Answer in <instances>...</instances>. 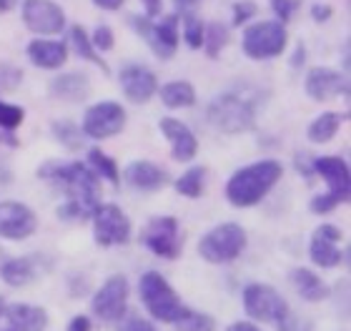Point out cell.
Wrapping results in <instances>:
<instances>
[{"mask_svg":"<svg viewBox=\"0 0 351 331\" xmlns=\"http://www.w3.org/2000/svg\"><path fill=\"white\" fill-rule=\"evenodd\" d=\"M38 176L51 181L53 186H58L60 191L66 193L68 201H73L75 206L81 208L83 214L93 216V211L101 206L98 201V176L88 169L86 163H45L38 169Z\"/></svg>","mask_w":351,"mask_h":331,"instance_id":"6da1fadb","label":"cell"},{"mask_svg":"<svg viewBox=\"0 0 351 331\" xmlns=\"http://www.w3.org/2000/svg\"><path fill=\"white\" fill-rule=\"evenodd\" d=\"M281 176H284V169H281V163L274 161V158L243 166V169H239L234 176L228 178V184H226L228 204L236 208L256 206L258 201L281 181Z\"/></svg>","mask_w":351,"mask_h":331,"instance_id":"7a4b0ae2","label":"cell"},{"mask_svg":"<svg viewBox=\"0 0 351 331\" xmlns=\"http://www.w3.org/2000/svg\"><path fill=\"white\" fill-rule=\"evenodd\" d=\"M138 291H141V302L146 306V311L154 319L163 321V324H173L176 319L183 314L181 299L176 296L173 286L163 279L158 271H146L138 281Z\"/></svg>","mask_w":351,"mask_h":331,"instance_id":"3957f363","label":"cell"},{"mask_svg":"<svg viewBox=\"0 0 351 331\" xmlns=\"http://www.w3.org/2000/svg\"><path fill=\"white\" fill-rule=\"evenodd\" d=\"M206 116H208V123L221 133H243L251 131L256 123V110L251 101L239 93H223L213 98Z\"/></svg>","mask_w":351,"mask_h":331,"instance_id":"277c9868","label":"cell"},{"mask_svg":"<svg viewBox=\"0 0 351 331\" xmlns=\"http://www.w3.org/2000/svg\"><path fill=\"white\" fill-rule=\"evenodd\" d=\"M246 249V231L239 223H221L198 241V254L208 264H228Z\"/></svg>","mask_w":351,"mask_h":331,"instance_id":"5b68a950","label":"cell"},{"mask_svg":"<svg viewBox=\"0 0 351 331\" xmlns=\"http://www.w3.org/2000/svg\"><path fill=\"white\" fill-rule=\"evenodd\" d=\"M289 45L286 25L278 21H261L254 23L243 30V53L251 60H269L276 58Z\"/></svg>","mask_w":351,"mask_h":331,"instance_id":"8992f818","label":"cell"},{"mask_svg":"<svg viewBox=\"0 0 351 331\" xmlns=\"http://www.w3.org/2000/svg\"><path fill=\"white\" fill-rule=\"evenodd\" d=\"M178 23H181L178 15H166V18H161L158 23L146 18V15H133L131 18L133 30H136V33L148 43V48L163 60H169L176 56L178 36H181V33H178Z\"/></svg>","mask_w":351,"mask_h":331,"instance_id":"52a82bcc","label":"cell"},{"mask_svg":"<svg viewBox=\"0 0 351 331\" xmlns=\"http://www.w3.org/2000/svg\"><path fill=\"white\" fill-rule=\"evenodd\" d=\"M243 309L256 321H269V324H281L291 309L289 302L269 284H249L243 289Z\"/></svg>","mask_w":351,"mask_h":331,"instance_id":"ba28073f","label":"cell"},{"mask_svg":"<svg viewBox=\"0 0 351 331\" xmlns=\"http://www.w3.org/2000/svg\"><path fill=\"white\" fill-rule=\"evenodd\" d=\"M90 219H93V238L98 246H123L131 238V221L116 204H101Z\"/></svg>","mask_w":351,"mask_h":331,"instance_id":"9c48e42d","label":"cell"},{"mask_svg":"<svg viewBox=\"0 0 351 331\" xmlns=\"http://www.w3.org/2000/svg\"><path fill=\"white\" fill-rule=\"evenodd\" d=\"M125 108L116 101H101V103L90 106L83 116V136L86 138H110L125 128Z\"/></svg>","mask_w":351,"mask_h":331,"instance_id":"30bf717a","label":"cell"},{"mask_svg":"<svg viewBox=\"0 0 351 331\" xmlns=\"http://www.w3.org/2000/svg\"><path fill=\"white\" fill-rule=\"evenodd\" d=\"M178 221L173 216H158L143 228L141 241L148 251H154L161 258H178L181 254V236H178Z\"/></svg>","mask_w":351,"mask_h":331,"instance_id":"8fae6325","label":"cell"},{"mask_svg":"<svg viewBox=\"0 0 351 331\" xmlns=\"http://www.w3.org/2000/svg\"><path fill=\"white\" fill-rule=\"evenodd\" d=\"M23 23L38 36H56L66 28V13L53 0H23Z\"/></svg>","mask_w":351,"mask_h":331,"instance_id":"7c38bea8","label":"cell"},{"mask_svg":"<svg viewBox=\"0 0 351 331\" xmlns=\"http://www.w3.org/2000/svg\"><path fill=\"white\" fill-rule=\"evenodd\" d=\"M344 238V231L334 223H322V226L316 228L314 236H311V243H308V258L314 261L316 266H322V269H334L339 266L341 261L346 264V256H349V251L341 254L339 251V241Z\"/></svg>","mask_w":351,"mask_h":331,"instance_id":"4fadbf2b","label":"cell"},{"mask_svg":"<svg viewBox=\"0 0 351 331\" xmlns=\"http://www.w3.org/2000/svg\"><path fill=\"white\" fill-rule=\"evenodd\" d=\"M38 216L18 201H0V236L8 241H23L36 234Z\"/></svg>","mask_w":351,"mask_h":331,"instance_id":"5bb4252c","label":"cell"},{"mask_svg":"<svg viewBox=\"0 0 351 331\" xmlns=\"http://www.w3.org/2000/svg\"><path fill=\"white\" fill-rule=\"evenodd\" d=\"M128 306V281L125 276H110L93 296V311L95 317L103 321H116L125 314Z\"/></svg>","mask_w":351,"mask_h":331,"instance_id":"9a60e30c","label":"cell"},{"mask_svg":"<svg viewBox=\"0 0 351 331\" xmlns=\"http://www.w3.org/2000/svg\"><path fill=\"white\" fill-rule=\"evenodd\" d=\"M118 81H121V88H123L125 98L131 103H148L158 93V78H156V73L151 68L141 66V63L125 66L121 71V75H118Z\"/></svg>","mask_w":351,"mask_h":331,"instance_id":"2e32d148","label":"cell"},{"mask_svg":"<svg viewBox=\"0 0 351 331\" xmlns=\"http://www.w3.org/2000/svg\"><path fill=\"white\" fill-rule=\"evenodd\" d=\"M306 96L311 101H329L334 96H349V81L334 68H311L306 75Z\"/></svg>","mask_w":351,"mask_h":331,"instance_id":"e0dca14e","label":"cell"},{"mask_svg":"<svg viewBox=\"0 0 351 331\" xmlns=\"http://www.w3.org/2000/svg\"><path fill=\"white\" fill-rule=\"evenodd\" d=\"M158 128H161V133L169 138L171 156H173L176 161L186 163L198 154L196 136H193V131H191L183 121H178V118H161V121H158Z\"/></svg>","mask_w":351,"mask_h":331,"instance_id":"ac0fdd59","label":"cell"},{"mask_svg":"<svg viewBox=\"0 0 351 331\" xmlns=\"http://www.w3.org/2000/svg\"><path fill=\"white\" fill-rule=\"evenodd\" d=\"M311 169H314V173H319L326 181L329 193H339V196L349 199L351 173H349V163L344 158H339V156H319V158H314Z\"/></svg>","mask_w":351,"mask_h":331,"instance_id":"d6986e66","label":"cell"},{"mask_svg":"<svg viewBox=\"0 0 351 331\" xmlns=\"http://www.w3.org/2000/svg\"><path fill=\"white\" fill-rule=\"evenodd\" d=\"M123 178H125V184L133 186L136 191H158V188H163L166 181H169L166 171L158 169V166L151 161L128 163L123 171Z\"/></svg>","mask_w":351,"mask_h":331,"instance_id":"ffe728a7","label":"cell"},{"mask_svg":"<svg viewBox=\"0 0 351 331\" xmlns=\"http://www.w3.org/2000/svg\"><path fill=\"white\" fill-rule=\"evenodd\" d=\"M28 60L36 68H43V71H56L68 60V45L60 43V40H30L28 51H25Z\"/></svg>","mask_w":351,"mask_h":331,"instance_id":"44dd1931","label":"cell"},{"mask_svg":"<svg viewBox=\"0 0 351 331\" xmlns=\"http://www.w3.org/2000/svg\"><path fill=\"white\" fill-rule=\"evenodd\" d=\"M3 317L10 331H43L48 326V311L30 304H13L8 306Z\"/></svg>","mask_w":351,"mask_h":331,"instance_id":"7402d4cb","label":"cell"},{"mask_svg":"<svg viewBox=\"0 0 351 331\" xmlns=\"http://www.w3.org/2000/svg\"><path fill=\"white\" fill-rule=\"evenodd\" d=\"M51 96L68 103H81L90 96V81L83 73H63L51 81Z\"/></svg>","mask_w":351,"mask_h":331,"instance_id":"603a6c76","label":"cell"},{"mask_svg":"<svg viewBox=\"0 0 351 331\" xmlns=\"http://www.w3.org/2000/svg\"><path fill=\"white\" fill-rule=\"evenodd\" d=\"M291 284H293V289H296V294L308 304H319L329 296V286H326L311 269H293Z\"/></svg>","mask_w":351,"mask_h":331,"instance_id":"cb8c5ba5","label":"cell"},{"mask_svg":"<svg viewBox=\"0 0 351 331\" xmlns=\"http://www.w3.org/2000/svg\"><path fill=\"white\" fill-rule=\"evenodd\" d=\"M0 276H3L8 286L13 289L28 286L30 281L36 279V261L33 258H10V261L3 264Z\"/></svg>","mask_w":351,"mask_h":331,"instance_id":"d4e9b609","label":"cell"},{"mask_svg":"<svg viewBox=\"0 0 351 331\" xmlns=\"http://www.w3.org/2000/svg\"><path fill=\"white\" fill-rule=\"evenodd\" d=\"M166 108H191L196 103V88L189 81H171L158 90Z\"/></svg>","mask_w":351,"mask_h":331,"instance_id":"484cf974","label":"cell"},{"mask_svg":"<svg viewBox=\"0 0 351 331\" xmlns=\"http://www.w3.org/2000/svg\"><path fill=\"white\" fill-rule=\"evenodd\" d=\"M341 121H346V113L341 116L337 110H326V113H322L316 121H311V125H308V131H306V138L311 140V143H329V140L337 136Z\"/></svg>","mask_w":351,"mask_h":331,"instance_id":"4316f807","label":"cell"},{"mask_svg":"<svg viewBox=\"0 0 351 331\" xmlns=\"http://www.w3.org/2000/svg\"><path fill=\"white\" fill-rule=\"evenodd\" d=\"M71 45H73L75 56H81L83 60H90V63H95V66L101 68L103 73H108V66H106V60L95 53V48L90 45V36H88V30L83 28V25H73L71 28Z\"/></svg>","mask_w":351,"mask_h":331,"instance_id":"83f0119b","label":"cell"},{"mask_svg":"<svg viewBox=\"0 0 351 331\" xmlns=\"http://www.w3.org/2000/svg\"><path fill=\"white\" fill-rule=\"evenodd\" d=\"M88 169L93 171L98 178L110 181L113 186L121 184V173H118L116 161H113L108 154H103L101 148H90V151H88Z\"/></svg>","mask_w":351,"mask_h":331,"instance_id":"f1b7e54d","label":"cell"},{"mask_svg":"<svg viewBox=\"0 0 351 331\" xmlns=\"http://www.w3.org/2000/svg\"><path fill=\"white\" fill-rule=\"evenodd\" d=\"M228 45V28L223 23H208L204 30V48L208 58H219V53Z\"/></svg>","mask_w":351,"mask_h":331,"instance_id":"f546056e","label":"cell"},{"mask_svg":"<svg viewBox=\"0 0 351 331\" xmlns=\"http://www.w3.org/2000/svg\"><path fill=\"white\" fill-rule=\"evenodd\" d=\"M204 181H206V169L204 166H193L183 173L178 181H176V191L186 196V199H198L201 191H204Z\"/></svg>","mask_w":351,"mask_h":331,"instance_id":"4dcf8cb0","label":"cell"},{"mask_svg":"<svg viewBox=\"0 0 351 331\" xmlns=\"http://www.w3.org/2000/svg\"><path fill=\"white\" fill-rule=\"evenodd\" d=\"M183 21V40H186V45H189L191 51H198L201 45H204V30H206V23L198 18L193 10H189V13L178 15Z\"/></svg>","mask_w":351,"mask_h":331,"instance_id":"1f68e13d","label":"cell"},{"mask_svg":"<svg viewBox=\"0 0 351 331\" xmlns=\"http://www.w3.org/2000/svg\"><path fill=\"white\" fill-rule=\"evenodd\" d=\"M176 331H216V321L208 314L183 309V314L173 321Z\"/></svg>","mask_w":351,"mask_h":331,"instance_id":"d6a6232c","label":"cell"},{"mask_svg":"<svg viewBox=\"0 0 351 331\" xmlns=\"http://www.w3.org/2000/svg\"><path fill=\"white\" fill-rule=\"evenodd\" d=\"M53 136H56V140H60L68 151H78V148L83 146V138H86L81 128L75 123H71V121H56V123H53Z\"/></svg>","mask_w":351,"mask_h":331,"instance_id":"836d02e7","label":"cell"},{"mask_svg":"<svg viewBox=\"0 0 351 331\" xmlns=\"http://www.w3.org/2000/svg\"><path fill=\"white\" fill-rule=\"evenodd\" d=\"M23 121H25V110H23L21 106H13V103L0 101V128L13 131V128H18Z\"/></svg>","mask_w":351,"mask_h":331,"instance_id":"e575fe53","label":"cell"},{"mask_svg":"<svg viewBox=\"0 0 351 331\" xmlns=\"http://www.w3.org/2000/svg\"><path fill=\"white\" fill-rule=\"evenodd\" d=\"M346 196H339V193H324V196H314L311 199V204H308V208L314 211V214H329V211H334V208L339 206V204H346Z\"/></svg>","mask_w":351,"mask_h":331,"instance_id":"d590c367","label":"cell"},{"mask_svg":"<svg viewBox=\"0 0 351 331\" xmlns=\"http://www.w3.org/2000/svg\"><path fill=\"white\" fill-rule=\"evenodd\" d=\"M23 81V71L21 68L10 66V63H3L0 66V90H15Z\"/></svg>","mask_w":351,"mask_h":331,"instance_id":"8d00e7d4","label":"cell"},{"mask_svg":"<svg viewBox=\"0 0 351 331\" xmlns=\"http://www.w3.org/2000/svg\"><path fill=\"white\" fill-rule=\"evenodd\" d=\"M113 30L108 28V25H98V28L93 30V36H90V45L95 48V53H108L110 48H113Z\"/></svg>","mask_w":351,"mask_h":331,"instance_id":"74e56055","label":"cell"},{"mask_svg":"<svg viewBox=\"0 0 351 331\" xmlns=\"http://www.w3.org/2000/svg\"><path fill=\"white\" fill-rule=\"evenodd\" d=\"M301 5V0H271V10L278 18V23H289L291 15L296 13V8Z\"/></svg>","mask_w":351,"mask_h":331,"instance_id":"f35d334b","label":"cell"},{"mask_svg":"<svg viewBox=\"0 0 351 331\" xmlns=\"http://www.w3.org/2000/svg\"><path fill=\"white\" fill-rule=\"evenodd\" d=\"M254 15H258L256 3H251V0H239V3H234V25H246Z\"/></svg>","mask_w":351,"mask_h":331,"instance_id":"ab89813d","label":"cell"},{"mask_svg":"<svg viewBox=\"0 0 351 331\" xmlns=\"http://www.w3.org/2000/svg\"><path fill=\"white\" fill-rule=\"evenodd\" d=\"M334 15V8L329 5V3H314L311 5V18H314L316 23H326Z\"/></svg>","mask_w":351,"mask_h":331,"instance_id":"60d3db41","label":"cell"},{"mask_svg":"<svg viewBox=\"0 0 351 331\" xmlns=\"http://www.w3.org/2000/svg\"><path fill=\"white\" fill-rule=\"evenodd\" d=\"M278 331H311V324H301L299 319L289 314V317L278 324Z\"/></svg>","mask_w":351,"mask_h":331,"instance_id":"b9f144b4","label":"cell"},{"mask_svg":"<svg viewBox=\"0 0 351 331\" xmlns=\"http://www.w3.org/2000/svg\"><path fill=\"white\" fill-rule=\"evenodd\" d=\"M311 163H314V158L308 154H296V169L304 173V176L311 181V176H314V169H311Z\"/></svg>","mask_w":351,"mask_h":331,"instance_id":"7bdbcfd3","label":"cell"},{"mask_svg":"<svg viewBox=\"0 0 351 331\" xmlns=\"http://www.w3.org/2000/svg\"><path fill=\"white\" fill-rule=\"evenodd\" d=\"M141 3H143V8H146V18H151V21H154L156 15H161L163 0H141Z\"/></svg>","mask_w":351,"mask_h":331,"instance_id":"ee69618b","label":"cell"},{"mask_svg":"<svg viewBox=\"0 0 351 331\" xmlns=\"http://www.w3.org/2000/svg\"><path fill=\"white\" fill-rule=\"evenodd\" d=\"M68 331H90V319L88 317H75L71 324H68Z\"/></svg>","mask_w":351,"mask_h":331,"instance_id":"f6af8a7d","label":"cell"},{"mask_svg":"<svg viewBox=\"0 0 351 331\" xmlns=\"http://www.w3.org/2000/svg\"><path fill=\"white\" fill-rule=\"evenodd\" d=\"M304 60H306V48H304V43H299V45H296V51H293L291 66H293V68L304 66Z\"/></svg>","mask_w":351,"mask_h":331,"instance_id":"bcb514c9","label":"cell"},{"mask_svg":"<svg viewBox=\"0 0 351 331\" xmlns=\"http://www.w3.org/2000/svg\"><path fill=\"white\" fill-rule=\"evenodd\" d=\"M125 331H156V329H154V324H148L143 319H133L131 324L125 326Z\"/></svg>","mask_w":351,"mask_h":331,"instance_id":"7dc6e473","label":"cell"},{"mask_svg":"<svg viewBox=\"0 0 351 331\" xmlns=\"http://www.w3.org/2000/svg\"><path fill=\"white\" fill-rule=\"evenodd\" d=\"M226 331H263V329H258L254 321H234Z\"/></svg>","mask_w":351,"mask_h":331,"instance_id":"c3c4849f","label":"cell"},{"mask_svg":"<svg viewBox=\"0 0 351 331\" xmlns=\"http://www.w3.org/2000/svg\"><path fill=\"white\" fill-rule=\"evenodd\" d=\"M123 3H125V0H93V5L103 8V10H118Z\"/></svg>","mask_w":351,"mask_h":331,"instance_id":"681fc988","label":"cell"},{"mask_svg":"<svg viewBox=\"0 0 351 331\" xmlns=\"http://www.w3.org/2000/svg\"><path fill=\"white\" fill-rule=\"evenodd\" d=\"M173 3H176V8H181L183 13H189V10H191L193 5H196L198 0H173Z\"/></svg>","mask_w":351,"mask_h":331,"instance_id":"f907efd6","label":"cell"},{"mask_svg":"<svg viewBox=\"0 0 351 331\" xmlns=\"http://www.w3.org/2000/svg\"><path fill=\"white\" fill-rule=\"evenodd\" d=\"M18 5V0H0V13H10Z\"/></svg>","mask_w":351,"mask_h":331,"instance_id":"816d5d0a","label":"cell"},{"mask_svg":"<svg viewBox=\"0 0 351 331\" xmlns=\"http://www.w3.org/2000/svg\"><path fill=\"white\" fill-rule=\"evenodd\" d=\"M8 184H10V171L3 169V171H0V188H3V186H8Z\"/></svg>","mask_w":351,"mask_h":331,"instance_id":"f5cc1de1","label":"cell"},{"mask_svg":"<svg viewBox=\"0 0 351 331\" xmlns=\"http://www.w3.org/2000/svg\"><path fill=\"white\" fill-rule=\"evenodd\" d=\"M5 314V302H3V296H0V317Z\"/></svg>","mask_w":351,"mask_h":331,"instance_id":"db71d44e","label":"cell"},{"mask_svg":"<svg viewBox=\"0 0 351 331\" xmlns=\"http://www.w3.org/2000/svg\"><path fill=\"white\" fill-rule=\"evenodd\" d=\"M5 331H10V329H5Z\"/></svg>","mask_w":351,"mask_h":331,"instance_id":"11a10c76","label":"cell"}]
</instances>
